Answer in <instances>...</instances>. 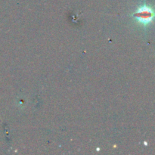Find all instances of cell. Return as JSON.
Instances as JSON below:
<instances>
[{
	"label": "cell",
	"instance_id": "cell-1",
	"mask_svg": "<svg viewBox=\"0 0 155 155\" xmlns=\"http://www.w3.org/2000/svg\"><path fill=\"white\" fill-rule=\"evenodd\" d=\"M135 17L137 18V19L140 21V23L146 25L154 20L155 13L152 9L145 6V7H142V8L138 11L137 13L135 15Z\"/></svg>",
	"mask_w": 155,
	"mask_h": 155
}]
</instances>
